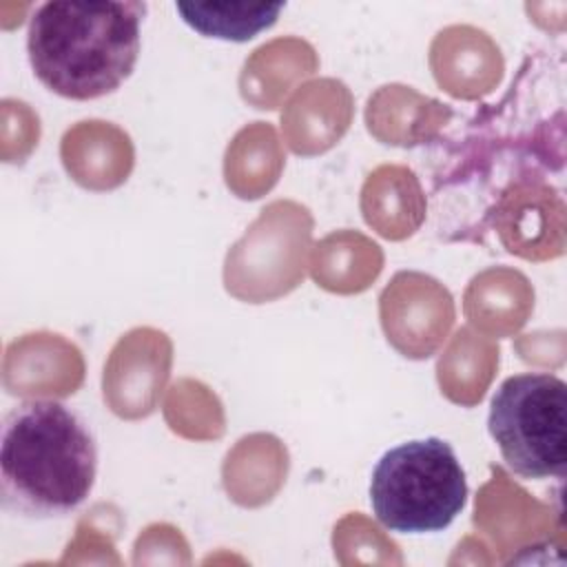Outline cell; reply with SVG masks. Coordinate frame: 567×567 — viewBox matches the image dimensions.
Masks as SVG:
<instances>
[{"mask_svg":"<svg viewBox=\"0 0 567 567\" xmlns=\"http://www.w3.org/2000/svg\"><path fill=\"white\" fill-rule=\"evenodd\" d=\"M97 439L89 421L55 399L11 408L0 430L2 509L27 520L80 509L97 478Z\"/></svg>","mask_w":567,"mask_h":567,"instance_id":"1","label":"cell"},{"mask_svg":"<svg viewBox=\"0 0 567 567\" xmlns=\"http://www.w3.org/2000/svg\"><path fill=\"white\" fill-rule=\"evenodd\" d=\"M146 2H42L27 27V55L35 78L66 100L113 93L135 69Z\"/></svg>","mask_w":567,"mask_h":567,"instance_id":"2","label":"cell"},{"mask_svg":"<svg viewBox=\"0 0 567 567\" xmlns=\"http://www.w3.org/2000/svg\"><path fill=\"white\" fill-rule=\"evenodd\" d=\"M467 476L441 436L399 443L381 454L370 476L377 520L396 534L447 529L467 503Z\"/></svg>","mask_w":567,"mask_h":567,"instance_id":"3","label":"cell"},{"mask_svg":"<svg viewBox=\"0 0 567 567\" xmlns=\"http://www.w3.org/2000/svg\"><path fill=\"white\" fill-rule=\"evenodd\" d=\"M487 432L505 465L523 478H563L567 465V385L549 372L507 377L489 401Z\"/></svg>","mask_w":567,"mask_h":567,"instance_id":"4","label":"cell"},{"mask_svg":"<svg viewBox=\"0 0 567 567\" xmlns=\"http://www.w3.org/2000/svg\"><path fill=\"white\" fill-rule=\"evenodd\" d=\"M286 2L248 4V2H175L182 22L204 38L246 42L270 29Z\"/></svg>","mask_w":567,"mask_h":567,"instance_id":"5","label":"cell"}]
</instances>
